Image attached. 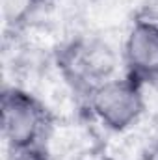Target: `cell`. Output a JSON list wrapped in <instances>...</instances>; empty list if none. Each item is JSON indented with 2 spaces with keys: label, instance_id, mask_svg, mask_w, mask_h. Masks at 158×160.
Masks as SVG:
<instances>
[{
  "label": "cell",
  "instance_id": "obj_3",
  "mask_svg": "<svg viewBox=\"0 0 158 160\" xmlns=\"http://www.w3.org/2000/svg\"><path fill=\"white\" fill-rule=\"evenodd\" d=\"M87 104L106 128L123 132L140 119L145 110L143 84L130 75L110 78L91 91Z\"/></svg>",
  "mask_w": 158,
  "mask_h": 160
},
{
  "label": "cell",
  "instance_id": "obj_1",
  "mask_svg": "<svg viewBox=\"0 0 158 160\" xmlns=\"http://www.w3.org/2000/svg\"><path fill=\"white\" fill-rule=\"evenodd\" d=\"M56 63L73 93L87 101L95 88L112 78L117 58L108 43L82 36L58 50Z\"/></svg>",
  "mask_w": 158,
  "mask_h": 160
},
{
  "label": "cell",
  "instance_id": "obj_2",
  "mask_svg": "<svg viewBox=\"0 0 158 160\" xmlns=\"http://www.w3.org/2000/svg\"><path fill=\"white\" fill-rule=\"evenodd\" d=\"M54 118L36 95L22 88H4L0 95V127L11 151L43 145Z\"/></svg>",
  "mask_w": 158,
  "mask_h": 160
},
{
  "label": "cell",
  "instance_id": "obj_5",
  "mask_svg": "<svg viewBox=\"0 0 158 160\" xmlns=\"http://www.w3.org/2000/svg\"><path fill=\"white\" fill-rule=\"evenodd\" d=\"M9 160H50V157L43 145H36V147H28L21 151H11Z\"/></svg>",
  "mask_w": 158,
  "mask_h": 160
},
{
  "label": "cell",
  "instance_id": "obj_6",
  "mask_svg": "<svg viewBox=\"0 0 158 160\" xmlns=\"http://www.w3.org/2000/svg\"><path fill=\"white\" fill-rule=\"evenodd\" d=\"M140 82H141L143 86H149V88H153L155 91H158V62L147 71V73L141 75Z\"/></svg>",
  "mask_w": 158,
  "mask_h": 160
},
{
  "label": "cell",
  "instance_id": "obj_4",
  "mask_svg": "<svg viewBox=\"0 0 158 160\" xmlns=\"http://www.w3.org/2000/svg\"><path fill=\"white\" fill-rule=\"evenodd\" d=\"M125 63L126 71L134 78H141L158 62V15L138 13L125 39Z\"/></svg>",
  "mask_w": 158,
  "mask_h": 160
}]
</instances>
